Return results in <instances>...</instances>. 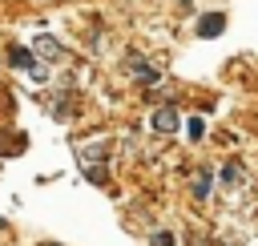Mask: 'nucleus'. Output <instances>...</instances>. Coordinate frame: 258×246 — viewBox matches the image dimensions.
<instances>
[{"label": "nucleus", "instance_id": "1", "mask_svg": "<svg viewBox=\"0 0 258 246\" xmlns=\"http://www.w3.org/2000/svg\"><path fill=\"white\" fill-rule=\"evenodd\" d=\"M222 28H226V16H222V12H206V16L198 20V36H206V40L218 36Z\"/></svg>", "mask_w": 258, "mask_h": 246}, {"label": "nucleus", "instance_id": "2", "mask_svg": "<svg viewBox=\"0 0 258 246\" xmlns=\"http://www.w3.org/2000/svg\"><path fill=\"white\" fill-rule=\"evenodd\" d=\"M153 129H157V133H173V129H177V113H173V105H165V109L153 113Z\"/></svg>", "mask_w": 258, "mask_h": 246}, {"label": "nucleus", "instance_id": "3", "mask_svg": "<svg viewBox=\"0 0 258 246\" xmlns=\"http://www.w3.org/2000/svg\"><path fill=\"white\" fill-rule=\"evenodd\" d=\"M32 60H36V52H28V48H20V44L12 48V65H16V69H32Z\"/></svg>", "mask_w": 258, "mask_h": 246}, {"label": "nucleus", "instance_id": "4", "mask_svg": "<svg viewBox=\"0 0 258 246\" xmlns=\"http://www.w3.org/2000/svg\"><path fill=\"white\" fill-rule=\"evenodd\" d=\"M210 194V169H198V177H194V198H206Z\"/></svg>", "mask_w": 258, "mask_h": 246}, {"label": "nucleus", "instance_id": "5", "mask_svg": "<svg viewBox=\"0 0 258 246\" xmlns=\"http://www.w3.org/2000/svg\"><path fill=\"white\" fill-rule=\"evenodd\" d=\"M36 52H48V56H60V44H56L52 36H40V40H36Z\"/></svg>", "mask_w": 258, "mask_h": 246}, {"label": "nucleus", "instance_id": "6", "mask_svg": "<svg viewBox=\"0 0 258 246\" xmlns=\"http://www.w3.org/2000/svg\"><path fill=\"white\" fill-rule=\"evenodd\" d=\"M185 133H189V141H198V137L206 133V121H202V117H189V121H185Z\"/></svg>", "mask_w": 258, "mask_h": 246}, {"label": "nucleus", "instance_id": "7", "mask_svg": "<svg viewBox=\"0 0 258 246\" xmlns=\"http://www.w3.org/2000/svg\"><path fill=\"white\" fill-rule=\"evenodd\" d=\"M153 246H173V238L169 234H153Z\"/></svg>", "mask_w": 258, "mask_h": 246}, {"label": "nucleus", "instance_id": "8", "mask_svg": "<svg viewBox=\"0 0 258 246\" xmlns=\"http://www.w3.org/2000/svg\"><path fill=\"white\" fill-rule=\"evenodd\" d=\"M0 226H4V218H0Z\"/></svg>", "mask_w": 258, "mask_h": 246}]
</instances>
